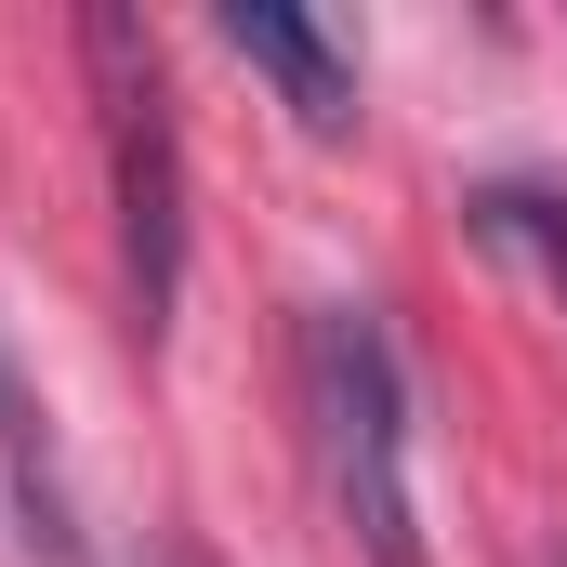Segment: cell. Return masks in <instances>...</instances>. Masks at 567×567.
<instances>
[{
	"instance_id": "6da1fadb",
	"label": "cell",
	"mask_w": 567,
	"mask_h": 567,
	"mask_svg": "<svg viewBox=\"0 0 567 567\" xmlns=\"http://www.w3.org/2000/svg\"><path fill=\"white\" fill-rule=\"evenodd\" d=\"M303 435H317V488L357 567H435L423 502H410V370L370 303H303Z\"/></svg>"
},
{
	"instance_id": "7a4b0ae2",
	"label": "cell",
	"mask_w": 567,
	"mask_h": 567,
	"mask_svg": "<svg viewBox=\"0 0 567 567\" xmlns=\"http://www.w3.org/2000/svg\"><path fill=\"white\" fill-rule=\"evenodd\" d=\"M80 66L106 106V185H120V278H133V330L158 343L185 303V133H172V80L133 13H80Z\"/></svg>"
},
{
	"instance_id": "3957f363",
	"label": "cell",
	"mask_w": 567,
	"mask_h": 567,
	"mask_svg": "<svg viewBox=\"0 0 567 567\" xmlns=\"http://www.w3.org/2000/svg\"><path fill=\"white\" fill-rule=\"evenodd\" d=\"M212 40L238 53V66H265L278 80V106L303 133H357V53L317 27V13H290V0H225L212 13Z\"/></svg>"
},
{
	"instance_id": "277c9868",
	"label": "cell",
	"mask_w": 567,
	"mask_h": 567,
	"mask_svg": "<svg viewBox=\"0 0 567 567\" xmlns=\"http://www.w3.org/2000/svg\"><path fill=\"white\" fill-rule=\"evenodd\" d=\"M0 462H13V502H27V528H40L53 555H80V528H66V475H53V435H40V396L13 383V343H0Z\"/></svg>"
},
{
	"instance_id": "5b68a950",
	"label": "cell",
	"mask_w": 567,
	"mask_h": 567,
	"mask_svg": "<svg viewBox=\"0 0 567 567\" xmlns=\"http://www.w3.org/2000/svg\"><path fill=\"white\" fill-rule=\"evenodd\" d=\"M475 238L515 251V265H542V278L567 290V198L555 185H475Z\"/></svg>"
}]
</instances>
